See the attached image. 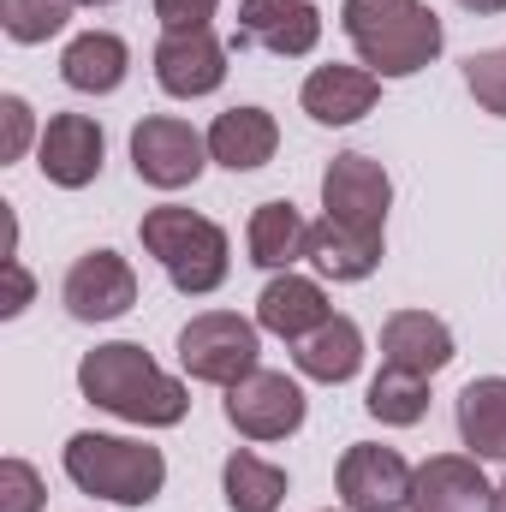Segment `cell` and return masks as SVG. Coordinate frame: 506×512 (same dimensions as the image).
I'll list each match as a JSON object with an SVG mask.
<instances>
[{
    "instance_id": "cell-1",
    "label": "cell",
    "mask_w": 506,
    "mask_h": 512,
    "mask_svg": "<svg viewBox=\"0 0 506 512\" xmlns=\"http://www.w3.org/2000/svg\"><path fill=\"white\" fill-rule=\"evenodd\" d=\"M78 387H84L90 405L126 417V423H137V429H173V423L191 411L185 382H173V376H167L143 346H131V340H114V346L84 352Z\"/></svg>"
},
{
    "instance_id": "cell-2",
    "label": "cell",
    "mask_w": 506,
    "mask_h": 512,
    "mask_svg": "<svg viewBox=\"0 0 506 512\" xmlns=\"http://www.w3.org/2000/svg\"><path fill=\"white\" fill-rule=\"evenodd\" d=\"M340 24L376 78H411L441 54V18L423 0H346Z\"/></svg>"
},
{
    "instance_id": "cell-3",
    "label": "cell",
    "mask_w": 506,
    "mask_h": 512,
    "mask_svg": "<svg viewBox=\"0 0 506 512\" xmlns=\"http://www.w3.org/2000/svg\"><path fill=\"white\" fill-rule=\"evenodd\" d=\"M66 477L96 495V501H114V507H149L167 483V459L161 447L149 441H126V435H72L66 441Z\"/></svg>"
},
{
    "instance_id": "cell-4",
    "label": "cell",
    "mask_w": 506,
    "mask_h": 512,
    "mask_svg": "<svg viewBox=\"0 0 506 512\" xmlns=\"http://www.w3.org/2000/svg\"><path fill=\"white\" fill-rule=\"evenodd\" d=\"M137 233H143V251L167 268V280H173L185 298L215 292V286L227 280V268H233L227 233H221L209 215H197V209L161 203V209H149V215L137 221Z\"/></svg>"
},
{
    "instance_id": "cell-5",
    "label": "cell",
    "mask_w": 506,
    "mask_h": 512,
    "mask_svg": "<svg viewBox=\"0 0 506 512\" xmlns=\"http://www.w3.org/2000/svg\"><path fill=\"white\" fill-rule=\"evenodd\" d=\"M256 322L233 316V310H209V316H191L185 334H179V364L191 382L209 387H239L256 370Z\"/></svg>"
},
{
    "instance_id": "cell-6",
    "label": "cell",
    "mask_w": 506,
    "mask_h": 512,
    "mask_svg": "<svg viewBox=\"0 0 506 512\" xmlns=\"http://www.w3.org/2000/svg\"><path fill=\"white\" fill-rule=\"evenodd\" d=\"M131 167L155 191H185L209 167V137L191 131L185 120H173V114H149L131 131Z\"/></svg>"
},
{
    "instance_id": "cell-7",
    "label": "cell",
    "mask_w": 506,
    "mask_h": 512,
    "mask_svg": "<svg viewBox=\"0 0 506 512\" xmlns=\"http://www.w3.org/2000/svg\"><path fill=\"white\" fill-rule=\"evenodd\" d=\"M227 423L245 441H286L304 423V387L280 370H251L239 387H227Z\"/></svg>"
},
{
    "instance_id": "cell-8",
    "label": "cell",
    "mask_w": 506,
    "mask_h": 512,
    "mask_svg": "<svg viewBox=\"0 0 506 512\" xmlns=\"http://www.w3.org/2000/svg\"><path fill=\"white\" fill-rule=\"evenodd\" d=\"M387 203H393V179H387L381 161L358 155V149H346V155L328 161V173H322V209L334 221L381 233L387 227Z\"/></svg>"
},
{
    "instance_id": "cell-9",
    "label": "cell",
    "mask_w": 506,
    "mask_h": 512,
    "mask_svg": "<svg viewBox=\"0 0 506 512\" xmlns=\"http://www.w3.org/2000/svg\"><path fill=\"white\" fill-rule=\"evenodd\" d=\"M411 477L417 471L405 465V453L358 441L340 459V501H346V512H405L411 507Z\"/></svg>"
},
{
    "instance_id": "cell-10",
    "label": "cell",
    "mask_w": 506,
    "mask_h": 512,
    "mask_svg": "<svg viewBox=\"0 0 506 512\" xmlns=\"http://www.w3.org/2000/svg\"><path fill=\"white\" fill-rule=\"evenodd\" d=\"M102 155H108V137H102V126H96L90 114H54V120L42 126V137H36V167H42V179L60 185V191L96 185Z\"/></svg>"
},
{
    "instance_id": "cell-11",
    "label": "cell",
    "mask_w": 506,
    "mask_h": 512,
    "mask_svg": "<svg viewBox=\"0 0 506 512\" xmlns=\"http://www.w3.org/2000/svg\"><path fill=\"white\" fill-rule=\"evenodd\" d=\"M60 298H66V310L78 322H114L137 304V274H131V262L120 251H90L66 268Z\"/></svg>"
},
{
    "instance_id": "cell-12",
    "label": "cell",
    "mask_w": 506,
    "mask_h": 512,
    "mask_svg": "<svg viewBox=\"0 0 506 512\" xmlns=\"http://www.w3.org/2000/svg\"><path fill=\"white\" fill-rule=\"evenodd\" d=\"M322 42V12L310 0H245L233 48H262L274 60H298Z\"/></svg>"
},
{
    "instance_id": "cell-13",
    "label": "cell",
    "mask_w": 506,
    "mask_h": 512,
    "mask_svg": "<svg viewBox=\"0 0 506 512\" xmlns=\"http://www.w3.org/2000/svg\"><path fill=\"white\" fill-rule=\"evenodd\" d=\"M227 78V48L215 42V30H167L155 42V84L179 102L191 96H215Z\"/></svg>"
},
{
    "instance_id": "cell-14",
    "label": "cell",
    "mask_w": 506,
    "mask_h": 512,
    "mask_svg": "<svg viewBox=\"0 0 506 512\" xmlns=\"http://www.w3.org/2000/svg\"><path fill=\"white\" fill-rule=\"evenodd\" d=\"M411 512H501V489L477 471V459L441 453L411 477Z\"/></svg>"
},
{
    "instance_id": "cell-15",
    "label": "cell",
    "mask_w": 506,
    "mask_h": 512,
    "mask_svg": "<svg viewBox=\"0 0 506 512\" xmlns=\"http://www.w3.org/2000/svg\"><path fill=\"white\" fill-rule=\"evenodd\" d=\"M376 96H381V78L370 66H316L304 78V90H298V102H304V114L316 126H358L376 108Z\"/></svg>"
},
{
    "instance_id": "cell-16",
    "label": "cell",
    "mask_w": 506,
    "mask_h": 512,
    "mask_svg": "<svg viewBox=\"0 0 506 512\" xmlns=\"http://www.w3.org/2000/svg\"><path fill=\"white\" fill-rule=\"evenodd\" d=\"M381 364L411 370V376H441L453 364V334L429 310H393L381 322Z\"/></svg>"
},
{
    "instance_id": "cell-17",
    "label": "cell",
    "mask_w": 506,
    "mask_h": 512,
    "mask_svg": "<svg viewBox=\"0 0 506 512\" xmlns=\"http://www.w3.org/2000/svg\"><path fill=\"white\" fill-rule=\"evenodd\" d=\"M334 310H328V292L316 286V280H304V274H274L268 286H262V298H256V328H268V334H280V340H304V334H316L322 322H328Z\"/></svg>"
},
{
    "instance_id": "cell-18",
    "label": "cell",
    "mask_w": 506,
    "mask_h": 512,
    "mask_svg": "<svg viewBox=\"0 0 506 512\" xmlns=\"http://www.w3.org/2000/svg\"><path fill=\"white\" fill-rule=\"evenodd\" d=\"M274 149H280V126L268 108H227L209 126V161H221L227 173H251L274 161Z\"/></svg>"
},
{
    "instance_id": "cell-19",
    "label": "cell",
    "mask_w": 506,
    "mask_h": 512,
    "mask_svg": "<svg viewBox=\"0 0 506 512\" xmlns=\"http://www.w3.org/2000/svg\"><path fill=\"white\" fill-rule=\"evenodd\" d=\"M131 72V48L114 36V30H84L66 42L60 54V78L78 90V96H114Z\"/></svg>"
},
{
    "instance_id": "cell-20",
    "label": "cell",
    "mask_w": 506,
    "mask_h": 512,
    "mask_svg": "<svg viewBox=\"0 0 506 512\" xmlns=\"http://www.w3.org/2000/svg\"><path fill=\"white\" fill-rule=\"evenodd\" d=\"M304 256H310L316 274H328V280H370V274L381 268V233H370V227H346V221L322 215V221L310 227Z\"/></svg>"
},
{
    "instance_id": "cell-21",
    "label": "cell",
    "mask_w": 506,
    "mask_h": 512,
    "mask_svg": "<svg viewBox=\"0 0 506 512\" xmlns=\"http://www.w3.org/2000/svg\"><path fill=\"white\" fill-rule=\"evenodd\" d=\"M298 370L310 376V382H328V387H340V382H352L358 376V364H364V334H358V322L352 316H328L316 334H304L298 340Z\"/></svg>"
},
{
    "instance_id": "cell-22",
    "label": "cell",
    "mask_w": 506,
    "mask_h": 512,
    "mask_svg": "<svg viewBox=\"0 0 506 512\" xmlns=\"http://www.w3.org/2000/svg\"><path fill=\"white\" fill-rule=\"evenodd\" d=\"M459 441L471 459L506 465V376H477L459 393Z\"/></svg>"
},
{
    "instance_id": "cell-23",
    "label": "cell",
    "mask_w": 506,
    "mask_h": 512,
    "mask_svg": "<svg viewBox=\"0 0 506 512\" xmlns=\"http://www.w3.org/2000/svg\"><path fill=\"white\" fill-rule=\"evenodd\" d=\"M245 245H251V262L256 268H292L304 245H310V227H304V215L286 203V197H274V203H256L251 215V233H245Z\"/></svg>"
},
{
    "instance_id": "cell-24",
    "label": "cell",
    "mask_w": 506,
    "mask_h": 512,
    "mask_svg": "<svg viewBox=\"0 0 506 512\" xmlns=\"http://www.w3.org/2000/svg\"><path fill=\"white\" fill-rule=\"evenodd\" d=\"M221 489H227V507L233 512H280V501H286V471L239 447L227 459V471H221Z\"/></svg>"
},
{
    "instance_id": "cell-25",
    "label": "cell",
    "mask_w": 506,
    "mask_h": 512,
    "mask_svg": "<svg viewBox=\"0 0 506 512\" xmlns=\"http://www.w3.org/2000/svg\"><path fill=\"white\" fill-rule=\"evenodd\" d=\"M370 417L376 423H393V429H411V423H423V411H429V376H411V370H393V364H381V376L370 382Z\"/></svg>"
},
{
    "instance_id": "cell-26",
    "label": "cell",
    "mask_w": 506,
    "mask_h": 512,
    "mask_svg": "<svg viewBox=\"0 0 506 512\" xmlns=\"http://www.w3.org/2000/svg\"><path fill=\"white\" fill-rule=\"evenodd\" d=\"M72 6L78 0H0V30L30 48V42H48V36L66 30Z\"/></svg>"
},
{
    "instance_id": "cell-27",
    "label": "cell",
    "mask_w": 506,
    "mask_h": 512,
    "mask_svg": "<svg viewBox=\"0 0 506 512\" xmlns=\"http://www.w3.org/2000/svg\"><path fill=\"white\" fill-rule=\"evenodd\" d=\"M465 90L477 96L483 114H501L506 120V48H483L465 60Z\"/></svg>"
},
{
    "instance_id": "cell-28",
    "label": "cell",
    "mask_w": 506,
    "mask_h": 512,
    "mask_svg": "<svg viewBox=\"0 0 506 512\" xmlns=\"http://www.w3.org/2000/svg\"><path fill=\"white\" fill-rule=\"evenodd\" d=\"M42 501H48L42 477L24 459H6L0 465V512H42Z\"/></svg>"
},
{
    "instance_id": "cell-29",
    "label": "cell",
    "mask_w": 506,
    "mask_h": 512,
    "mask_svg": "<svg viewBox=\"0 0 506 512\" xmlns=\"http://www.w3.org/2000/svg\"><path fill=\"white\" fill-rule=\"evenodd\" d=\"M0 161H18L36 137V120H30V102L24 96H0Z\"/></svg>"
},
{
    "instance_id": "cell-30",
    "label": "cell",
    "mask_w": 506,
    "mask_h": 512,
    "mask_svg": "<svg viewBox=\"0 0 506 512\" xmlns=\"http://www.w3.org/2000/svg\"><path fill=\"white\" fill-rule=\"evenodd\" d=\"M215 6H221V0H155V18H161L167 30H209Z\"/></svg>"
},
{
    "instance_id": "cell-31",
    "label": "cell",
    "mask_w": 506,
    "mask_h": 512,
    "mask_svg": "<svg viewBox=\"0 0 506 512\" xmlns=\"http://www.w3.org/2000/svg\"><path fill=\"white\" fill-rule=\"evenodd\" d=\"M30 304V274L18 268V256H6V304H0V316H18Z\"/></svg>"
},
{
    "instance_id": "cell-32",
    "label": "cell",
    "mask_w": 506,
    "mask_h": 512,
    "mask_svg": "<svg viewBox=\"0 0 506 512\" xmlns=\"http://www.w3.org/2000/svg\"><path fill=\"white\" fill-rule=\"evenodd\" d=\"M465 12H477V18H495V12H506V0H459Z\"/></svg>"
},
{
    "instance_id": "cell-33",
    "label": "cell",
    "mask_w": 506,
    "mask_h": 512,
    "mask_svg": "<svg viewBox=\"0 0 506 512\" xmlns=\"http://www.w3.org/2000/svg\"><path fill=\"white\" fill-rule=\"evenodd\" d=\"M78 6H114V0H78Z\"/></svg>"
},
{
    "instance_id": "cell-34",
    "label": "cell",
    "mask_w": 506,
    "mask_h": 512,
    "mask_svg": "<svg viewBox=\"0 0 506 512\" xmlns=\"http://www.w3.org/2000/svg\"><path fill=\"white\" fill-rule=\"evenodd\" d=\"M501 512H506V483H501Z\"/></svg>"
}]
</instances>
